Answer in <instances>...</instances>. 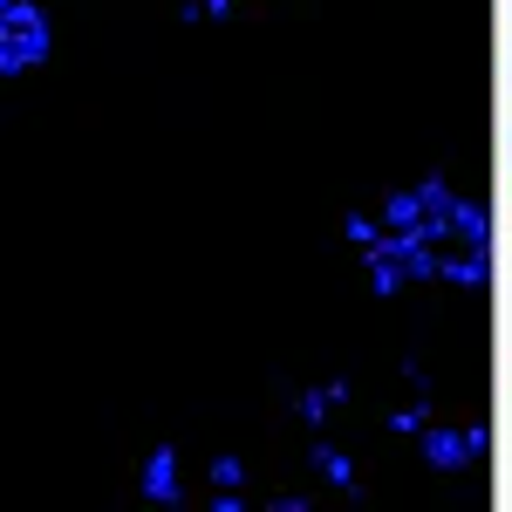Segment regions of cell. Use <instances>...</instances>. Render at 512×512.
<instances>
[{"label": "cell", "instance_id": "cell-1", "mask_svg": "<svg viewBox=\"0 0 512 512\" xmlns=\"http://www.w3.org/2000/svg\"><path fill=\"white\" fill-rule=\"evenodd\" d=\"M417 444H424V465H431V472H465V465L485 458L492 437H485V424H424Z\"/></svg>", "mask_w": 512, "mask_h": 512}, {"label": "cell", "instance_id": "cell-2", "mask_svg": "<svg viewBox=\"0 0 512 512\" xmlns=\"http://www.w3.org/2000/svg\"><path fill=\"white\" fill-rule=\"evenodd\" d=\"M137 492H144L151 506H185V465H178V444H158V451L144 458Z\"/></svg>", "mask_w": 512, "mask_h": 512}, {"label": "cell", "instance_id": "cell-3", "mask_svg": "<svg viewBox=\"0 0 512 512\" xmlns=\"http://www.w3.org/2000/svg\"><path fill=\"white\" fill-rule=\"evenodd\" d=\"M437 280H451V287H465V294H485L492 287V253L485 246H437Z\"/></svg>", "mask_w": 512, "mask_h": 512}, {"label": "cell", "instance_id": "cell-4", "mask_svg": "<svg viewBox=\"0 0 512 512\" xmlns=\"http://www.w3.org/2000/svg\"><path fill=\"white\" fill-rule=\"evenodd\" d=\"M308 465H315V478H328L335 492H349V499H362V485H355V465H349V451H335L328 437H308Z\"/></svg>", "mask_w": 512, "mask_h": 512}, {"label": "cell", "instance_id": "cell-5", "mask_svg": "<svg viewBox=\"0 0 512 512\" xmlns=\"http://www.w3.org/2000/svg\"><path fill=\"white\" fill-rule=\"evenodd\" d=\"M335 403H349V376H335V383H315V390L294 396V410H301V424H308V431H321V424H328V410H335Z\"/></svg>", "mask_w": 512, "mask_h": 512}, {"label": "cell", "instance_id": "cell-6", "mask_svg": "<svg viewBox=\"0 0 512 512\" xmlns=\"http://www.w3.org/2000/svg\"><path fill=\"white\" fill-rule=\"evenodd\" d=\"M362 260H369V294H376V301H396V294H403V260H396V253H383V246H362Z\"/></svg>", "mask_w": 512, "mask_h": 512}, {"label": "cell", "instance_id": "cell-7", "mask_svg": "<svg viewBox=\"0 0 512 512\" xmlns=\"http://www.w3.org/2000/svg\"><path fill=\"white\" fill-rule=\"evenodd\" d=\"M376 219H383L390 233H424V192H417V185H410V192H390Z\"/></svg>", "mask_w": 512, "mask_h": 512}, {"label": "cell", "instance_id": "cell-8", "mask_svg": "<svg viewBox=\"0 0 512 512\" xmlns=\"http://www.w3.org/2000/svg\"><path fill=\"white\" fill-rule=\"evenodd\" d=\"M451 239H465V246H492V219H485L478 198H451Z\"/></svg>", "mask_w": 512, "mask_h": 512}, {"label": "cell", "instance_id": "cell-9", "mask_svg": "<svg viewBox=\"0 0 512 512\" xmlns=\"http://www.w3.org/2000/svg\"><path fill=\"white\" fill-rule=\"evenodd\" d=\"M424 424H431V396H417V403H403L390 417V431L396 437H424Z\"/></svg>", "mask_w": 512, "mask_h": 512}, {"label": "cell", "instance_id": "cell-10", "mask_svg": "<svg viewBox=\"0 0 512 512\" xmlns=\"http://www.w3.org/2000/svg\"><path fill=\"white\" fill-rule=\"evenodd\" d=\"M212 485H219V492H239V485H246V465H239L233 451H219V458H212Z\"/></svg>", "mask_w": 512, "mask_h": 512}, {"label": "cell", "instance_id": "cell-11", "mask_svg": "<svg viewBox=\"0 0 512 512\" xmlns=\"http://www.w3.org/2000/svg\"><path fill=\"white\" fill-rule=\"evenodd\" d=\"M342 233H349V246H369V239L383 233V219H369V212H349V219H342Z\"/></svg>", "mask_w": 512, "mask_h": 512}, {"label": "cell", "instance_id": "cell-12", "mask_svg": "<svg viewBox=\"0 0 512 512\" xmlns=\"http://www.w3.org/2000/svg\"><path fill=\"white\" fill-rule=\"evenodd\" d=\"M205 14H212V21H219V14H233V0H205Z\"/></svg>", "mask_w": 512, "mask_h": 512}, {"label": "cell", "instance_id": "cell-13", "mask_svg": "<svg viewBox=\"0 0 512 512\" xmlns=\"http://www.w3.org/2000/svg\"><path fill=\"white\" fill-rule=\"evenodd\" d=\"M506 158H512V130H506Z\"/></svg>", "mask_w": 512, "mask_h": 512}, {"label": "cell", "instance_id": "cell-14", "mask_svg": "<svg viewBox=\"0 0 512 512\" xmlns=\"http://www.w3.org/2000/svg\"><path fill=\"white\" fill-rule=\"evenodd\" d=\"M506 69H512V62H506Z\"/></svg>", "mask_w": 512, "mask_h": 512}]
</instances>
